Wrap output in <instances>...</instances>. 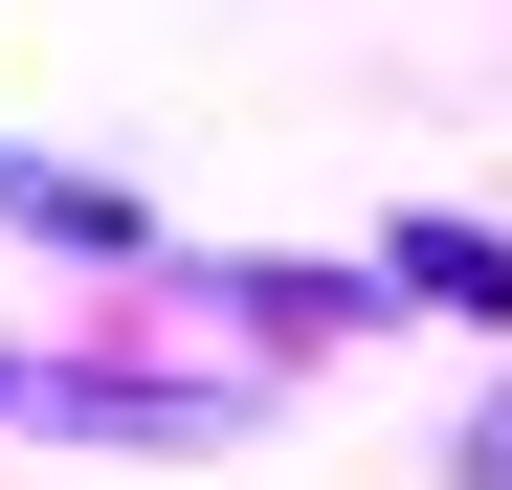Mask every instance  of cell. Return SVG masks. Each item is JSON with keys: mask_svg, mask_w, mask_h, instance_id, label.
<instances>
[{"mask_svg": "<svg viewBox=\"0 0 512 490\" xmlns=\"http://www.w3.org/2000/svg\"><path fill=\"white\" fill-rule=\"evenodd\" d=\"M0 401H23V379H0Z\"/></svg>", "mask_w": 512, "mask_h": 490, "instance_id": "6da1fadb", "label": "cell"}]
</instances>
